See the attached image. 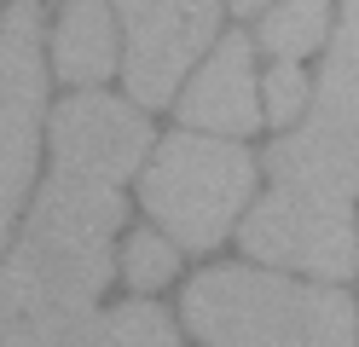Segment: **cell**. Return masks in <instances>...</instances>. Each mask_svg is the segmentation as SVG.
<instances>
[{
	"label": "cell",
	"instance_id": "obj_1",
	"mask_svg": "<svg viewBox=\"0 0 359 347\" xmlns=\"http://www.w3.org/2000/svg\"><path fill=\"white\" fill-rule=\"evenodd\" d=\"M151 122L110 93H76L53 110V174L29 208L24 243L0 266V290L58 318L99 324L110 238L122 231V179L140 168Z\"/></svg>",
	"mask_w": 359,
	"mask_h": 347
},
{
	"label": "cell",
	"instance_id": "obj_2",
	"mask_svg": "<svg viewBox=\"0 0 359 347\" xmlns=\"http://www.w3.org/2000/svg\"><path fill=\"white\" fill-rule=\"evenodd\" d=\"M186 324L203 347H353V301L250 266H209L186 290Z\"/></svg>",
	"mask_w": 359,
	"mask_h": 347
},
{
	"label": "cell",
	"instance_id": "obj_3",
	"mask_svg": "<svg viewBox=\"0 0 359 347\" xmlns=\"http://www.w3.org/2000/svg\"><path fill=\"white\" fill-rule=\"evenodd\" d=\"M255 191V156L215 133H174L156 145L140 197L180 249H215Z\"/></svg>",
	"mask_w": 359,
	"mask_h": 347
},
{
	"label": "cell",
	"instance_id": "obj_4",
	"mask_svg": "<svg viewBox=\"0 0 359 347\" xmlns=\"http://www.w3.org/2000/svg\"><path fill=\"white\" fill-rule=\"evenodd\" d=\"M243 249L255 261H273V266H302L319 278H353V266H359L353 197H330V191L273 179L261 208L243 220Z\"/></svg>",
	"mask_w": 359,
	"mask_h": 347
},
{
	"label": "cell",
	"instance_id": "obj_5",
	"mask_svg": "<svg viewBox=\"0 0 359 347\" xmlns=\"http://www.w3.org/2000/svg\"><path fill=\"white\" fill-rule=\"evenodd\" d=\"M41 6L47 0H12L0 12V243L29 197L35 174V133H41Z\"/></svg>",
	"mask_w": 359,
	"mask_h": 347
},
{
	"label": "cell",
	"instance_id": "obj_6",
	"mask_svg": "<svg viewBox=\"0 0 359 347\" xmlns=\"http://www.w3.org/2000/svg\"><path fill=\"white\" fill-rule=\"evenodd\" d=\"M128 29V93L168 104L197 53H209L220 0H116Z\"/></svg>",
	"mask_w": 359,
	"mask_h": 347
},
{
	"label": "cell",
	"instance_id": "obj_7",
	"mask_svg": "<svg viewBox=\"0 0 359 347\" xmlns=\"http://www.w3.org/2000/svg\"><path fill=\"white\" fill-rule=\"evenodd\" d=\"M250 58H255L250 35H226V41L215 46V58L197 69V81L186 87L180 116H186L191 128H209V133H250L261 122Z\"/></svg>",
	"mask_w": 359,
	"mask_h": 347
},
{
	"label": "cell",
	"instance_id": "obj_8",
	"mask_svg": "<svg viewBox=\"0 0 359 347\" xmlns=\"http://www.w3.org/2000/svg\"><path fill=\"white\" fill-rule=\"evenodd\" d=\"M266 174L284 179V185H307V191L359 197V133L307 116V128L284 133L266 151Z\"/></svg>",
	"mask_w": 359,
	"mask_h": 347
},
{
	"label": "cell",
	"instance_id": "obj_9",
	"mask_svg": "<svg viewBox=\"0 0 359 347\" xmlns=\"http://www.w3.org/2000/svg\"><path fill=\"white\" fill-rule=\"evenodd\" d=\"M53 64L64 81H104L116 69V23L104 0H64V18L53 29Z\"/></svg>",
	"mask_w": 359,
	"mask_h": 347
},
{
	"label": "cell",
	"instance_id": "obj_10",
	"mask_svg": "<svg viewBox=\"0 0 359 347\" xmlns=\"http://www.w3.org/2000/svg\"><path fill=\"white\" fill-rule=\"evenodd\" d=\"M313 116L330 122V128H353L359 133V0H348L342 29L330 41L319 93H313Z\"/></svg>",
	"mask_w": 359,
	"mask_h": 347
},
{
	"label": "cell",
	"instance_id": "obj_11",
	"mask_svg": "<svg viewBox=\"0 0 359 347\" xmlns=\"http://www.w3.org/2000/svg\"><path fill=\"white\" fill-rule=\"evenodd\" d=\"M325 12L330 0H290V6H273L261 18V46L278 58H302L325 41Z\"/></svg>",
	"mask_w": 359,
	"mask_h": 347
},
{
	"label": "cell",
	"instance_id": "obj_12",
	"mask_svg": "<svg viewBox=\"0 0 359 347\" xmlns=\"http://www.w3.org/2000/svg\"><path fill=\"white\" fill-rule=\"evenodd\" d=\"M93 347H180V336H174V324H168L163 307H151V301H128V307L99 313Z\"/></svg>",
	"mask_w": 359,
	"mask_h": 347
},
{
	"label": "cell",
	"instance_id": "obj_13",
	"mask_svg": "<svg viewBox=\"0 0 359 347\" xmlns=\"http://www.w3.org/2000/svg\"><path fill=\"white\" fill-rule=\"evenodd\" d=\"M122 266H128V284H133V290H156V284H168V278H174L180 254H174L168 238H156V231H140V238L128 243Z\"/></svg>",
	"mask_w": 359,
	"mask_h": 347
},
{
	"label": "cell",
	"instance_id": "obj_14",
	"mask_svg": "<svg viewBox=\"0 0 359 347\" xmlns=\"http://www.w3.org/2000/svg\"><path fill=\"white\" fill-rule=\"evenodd\" d=\"M302 99H307V76L296 69V58H278V69L266 76V116H273V122H290V116L302 110Z\"/></svg>",
	"mask_w": 359,
	"mask_h": 347
},
{
	"label": "cell",
	"instance_id": "obj_15",
	"mask_svg": "<svg viewBox=\"0 0 359 347\" xmlns=\"http://www.w3.org/2000/svg\"><path fill=\"white\" fill-rule=\"evenodd\" d=\"M226 6H232V12H243V18H250V12H261V6H273V0H226Z\"/></svg>",
	"mask_w": 359,
	"mask_h": 347
}]
</instances>
